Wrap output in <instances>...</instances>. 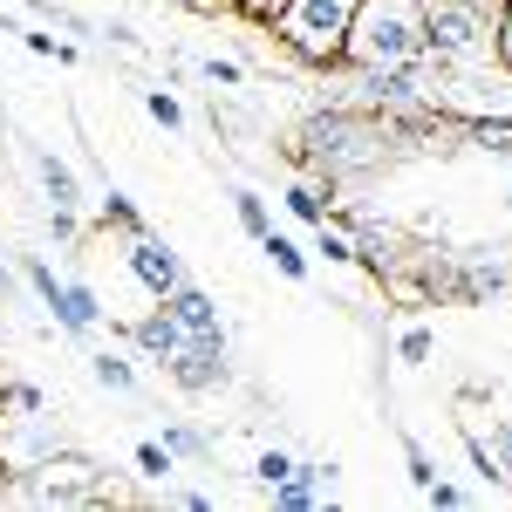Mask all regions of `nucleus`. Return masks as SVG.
<instances>
[{
    "label": "nucleus",
    "instance_id": "35",
    "mask_svg": "<svg viewBox=\"0 0 512 512\" xmlns=\"http://www.w3.org/2000/svg\"><path fill=\"white\" fill-rule=\"evenodd\" d=\"M198 7H205V14H226V7H233V0H198Z\"/></svg>",
    "mask_w": 512,
    "mask_h": 512
},
{
    "label": "nucleus",
    "instance_id": "4",
    "mask_svg": "<svg viewBox=\"0 0 512 512\" xmlns=\"http://www.w3.org/2000/svg\"><path fill=\"white\" fill-rule=\"evenodd\" d=\"M355 0H294L274 21V41L301 69H342V41H349Z\"/></svg>",
    "mask_w": 512,
    "mask_h": 512
},
{
    "label": "nucleus",
    "instance_id": "32",
    "mask_svg": "<svg viewBox=\"0 0 512 512\" xmlns=\"http://www.w3.org/2000/svg\"><path fill=\"white\" fill-rule=\"evenodd\" d=\"M424 499H431V506H465V485H451V478H431V485H424Z\"/></svg>",
    "mask_w": 512,
    "mask_h": 512
},
{
    "label": "nucleus",
    "instance_id": "17",
    "mask_svg": "<svg viewBox=\"0 0 512 512\" xmlns=\"http://www.w3.org/2000/svg\"><path fill=\"white\" fill-rule=\"evenodd\" d=\"M96 226H103V233H117V239L144 233V219H137V205H130L123 192H103V205H96Z\"/></svg>",
    "mask_w": 512,
    "mask_h": 512
},
{
    "label": "nucleus",
    "instance_id": "25",
    "mask_svg": "<svg viewBox=\"0 0 512 512\" xmlns=\"http://www.w3.org/2000/svg\"><path fill=\"white\" fill-rule=\"evenodd\" d=\"M144 110H151V123H164V130H185V103H178L171 89H144Z\"/></svg>",
    "mask_w": 512,
    "mask_h": 512
},
{
    "label": "nucleus",
    "instance_id": "9",
    "mask_svg": "<svg viewBox=\"0 0 512 512\" xmlns=\"http://www.w3.org/2000/svg\"><path fill=\"white\" fill-rule=\"evenodd\" d=\"M512 287V260L506 246L492 253V246H472V253H458V301H485V294H506Z\"/></svg>",
    "mask_w": 512,
    "mask_h": 512
},
{
    "label": "nucleus",
    "instance_id": "36",
    "mask_svg": "<svg viewBox=\"0 0 512 512\" xmlns=\"http://www.w3.org/2000/svg\"><path fill=\"white\" fill-rule=\"evenodd\" d=\"M7 383H14V376H7V362H0V396H7Z\"/></svg>",
    "mask_w": 512,
    "mask_h": 512
},
{
    "label": "nucleus",
    "instance_id": "30",
    "mask_svg": "<svg viewBox=\"0 0 512 512\" xmlns=\"http://www.w3.org/2000/svg\"><path fill=\"white\" fill-rule=\"evenodd\" d=\"M396 349H403V362H431V328H403Z\"/></svg>",
    "mask_w": 512,
    "mask_h": 512
},
{
    "label": "nucleus",
    "instance_id": "10",
    "mask_svg": "<svg viewBox=\"0 0 512 512\" xmlns=\"http://www.w3.org/2000/svg\"><path fill=\"white\" fill-rule=\"evenodd\" d=\"M164 308L178 315V328H185V342H219L226 335V321H219V301L205 294V287H178V294H164Z\"/></svg>",
    "mask_w": 512,
    "mask_h": 512
},
{
    "label": "nucleus",
    "instance_id": "18",
    "mask_svg": "<svg viewBox=\"0 0 512 512\" xmlns=\"http://www.w3.org/2000/svg\"><path fill=\"white\" fill-rule=\"evenodd\" d=\"M164 451H171V458H192V465H205V458H212V437L192 431V424H164Z\"/></svg>",
    "mask_w": 512,
    "mask_h": 512
},
{
    "label": "nucleus",
    "instance_id": "24",
    "mask_svg": "<svg viewBox=\"0 0 512 512\" xmlns=\"http://www.w3.org/2000/svg\"><path fill=\"white\" fill-rule=\"evenodd\" d=\"M0 410H7V417H41V410H48V396H41L35 383H7Z\"/></svg>",
    "mask_w": 512,
    "mask_h": 512
},
{
    "label": "nucleus",
    "instance_id": "23",
    "mask_svg": "<svg viewBox=\"0 0 512 512\" xmlns=\"http://www.w3.org/2000/svg\"><path fill=\"white\" fill-rule=\"evenodd\" d=\"M21 41H28V55H41V62H76V41H55V35H41V28H21Z\"/></svg>",
    "mask_w": 512,
    "mask_h": 512
},
{
    "label": "nucleus",
    "instance_id": "15",
    "mask_svg": "<svg viewBox=\"0 0 512 512\" xmlns=\"http://www.w3.org/2000/svg\"><path fill=\"white\" fill-rule=\"evenodd\" d=\"M280 198H287V212H294L301 226H321L328 205H335V185H328V178H301V185H287Z\"/></svg>",
    "mask_w": 512,
    "mask_h": 512
},
{
    "label": "nucleus",
    "instance_id": "5",
    "mask_svg": "<svg viewBox=\"0 0 512 512\" xmlns=\"http://www.w3.org/2000/svg\"><path fill=\"white\" fill-rule=\"evenodd\" d=\"M123 267H130V280H137L151 301H164V294L185 287V260H178L158 233H130V239H123Z\"/></svg>",
    "mask_w": 512,
    "mask_h": 512
},
{
    "label": "nucleus",
    "instance_id": "14",
    "mask_svg": "<svg viewBox=\"0 0 512 512\" xmlns=\"http://www.w3.org/2000/svg\"><path fill=\"white\" fill-rule=\"evenodd\" d=\"M89 383H96V390L130 396V390H137V362H130L123 349H89Z\"/></svg>",
    "mask_w": 512,
    "mask_h": 512
},
{
    "label": "nucleus",
    "instance_id": "2",
    "mask_svg": "<svg viewBox=\"0 0 512 512\" xmlns=\"http://www.w3.org/2000/svg\"><path fill=\"white\" fill-rule=\"evenodd\" d=\"M424 55V0H355L342 69H390Z\"/></svg>",
    "mask_w": 512,
    "mask_h": 512
},
{
    "label": "nucleus",
    "instance_id": "21",
    "mask_svg": "<svg viewBox=\"0 0 512 512\" xmlns=\"http://www.w3.org/2000/svg\"><path fill=\"white\" fill-rule=\"evenodd\" d=\"M233 212H239V226H246L253 239H260L267 226H274V212H267V198H260V192H246V185L233 192Z\"/></svg>",
    "mask_w": 512,
    "mask_h": 512
},
{
    "label": "nucleus",
    "instance_id": "19",
    "mask_svg": "<svg viewBox=\"0 0 512 512\" xmlns=\"http://www.w3.org/2000/svg\"><path fill=\"white\" fill-rule=\"evenodd\" d=\"M315 253L328 260V267H349V260H355V239L342 233L335 219H321V226H315Z\"/></svg>",
    "mask_w": 512,
    "mask_h": 512
},
{
    "label": "nucleus",
    "instance_id": "26",
    "mask_svg": "<svg viewBox=\"0 0 512 512\" xmlns=\"http://www.w3.org/2000/svg\"><path fill=\"white\" fill-rule=\"evenodd\" d=\"M287 7H294V0H233V14L246 21V28H274Z\"/></svg>",
    "mask_w": 512,
    "mask_h": 512
},
{
    "label": "nucleus",
    "instance_id": "7",
    "mask_svg": "<svg viewBox=\"0 0 512 512\" xmlns=\"http://www.w3.org/2000/svg\"><path fill=\"white\" fill-rule=\"evenodd\" d=\"M335 499V465H321V458H294V472L274 485V506L280 512H315Z\"/></svg>",
    "mask_w": 512,
    "mask_h": 512
},
{
    "label": "nucleus",
    "instance_id": "6",
    "mask_svg": "<svg viewBox=\"0 0 512 512\" xmlns=\"http://www.w3.org/2000/svg\"><path fill=\"white\" fill-rule=\"evenodd\" d=\"M164 376H171V383H178L185 396L226 390V383H233V355H226V335H219V342H185V349L164 362Z\"/></svg>",
    "mask_w": 512,
    "mask_h": 512
},
{
    "label": "nucleus",
    "instance_id": "31",
    "mask_svg": "<svg viewBox=\"0 0 512 512\" xmlns=\"http://www.w3.org/2000/svg\"><path fill=\"white\" fill-rule=\"evenodd\" d=\"M96 35H103V41H117L123 55H144V41H137V28H130V21H103Z\"/></svg>",
    "mask_w": 512,
    "mask_h": 512
},
{
    "label": "nucleus",
    "instance_id": "8",
    "mask_svg": "<svg viewBox=\"0 0 512 512\" xmlns=\"http://www.w3.org/2000/svg\"><path fill=\"white\" fill-rule=\"evenodd\" d=\"M48 321H55L62 335H76V342H89V335L103 328V294H96L89 280H62V294L48 301Z\"/></svg>",
    "mask_w": 512,
    "mask_h": 512
},
{
    "label": "nucleus",
    "instance_id": "33",
    "mask_svg": "<svg viewBox=\"0 0 512 512\" xmlns=\"http://www.w3.org/2000/svg\"><path fill=\"white\" fill-rule=\"evenodd\" d=\"M492 458H499V472L512 478V417H499V424H492Z\"/></svg>",
    "mask_w": 512,
    "mask_h": 512
},
{
    "label": "nucleus",
    "instance_id": "37",
    "mask_svg": "<svg viewBox=\"0 0 512 512\" xmlns=\"http://www.w3.org/2000/svg\"><path fill=\"white\" fill-rule=\"evenodd\" d=\"M164 7H198V0H164Z\"/></svg>",
    "mask_w": 512,
    "mask_h": 512
},
{
    "label": "nucleus",
    "instance_id": "13",
    "mask_svg": "<svg viewBox=\"0 0 512 512\" xmlns=\"http://www.w3.org/2000/svg\"><path fill=\"white\" fill-rule=\"evenodd\" d=\"M35 178H41V192H48V205H69V212H82V185H76V171L55 158V151H35Z\"/></svg>",
    "mask_w": 512,
    "mask_h": 512
},
{
    "label": "nucleus",
    "instance_id": "28",
    "mask_svg": "<svg viewBox=\"0 0 512 512\" xmlns=\"http://www.w3.org/2000/svg\"><path fill=\"white\" fill-rule=\"evenodd\" d=\"M198 76L212 82V89H239V82H246V69H239V62H226V55H205V62H198Z\"/></svg>",
    "mask_w": 512,
    "mask_h": 512
},
{
    "label": "nucleus",
    "instance_id": "3",
    "mask_svg": "<svg viewBox=\"0 0 512 512\" xmlns=\"http://www.w3.org/2000/svg\"><path fill=\"white\" fill-rule=\"evenodd\" d=\"M499 7H506V0H424V55L451 62V69L492 62Z\"/></svg>",
    "mask_w": 512,
    "mask_h": 512
},
{
    "label": "nucleus",
    "instance_id": "20",
    "mask_svg": "<svg viewBox=\"0 0 512 512\" xmlns=\"http://www.w3.org/2000/svg\"><path fill=\"white\" fill-rule=\"evenodd\" d=\"M21 280H28V287H35V301H41V308H48V301H55V294H62V274H55V267H48V260H41V253H28V260H21Z\"/></svg>",
    "mask_w": 512,
    "mask_h": 512
},
{
    "label": "nucleus",
    "instance_id": "16",
    "mask_svg": "<svg viewBox=\"0 0 512 512\" xmlns=\"http://www.w3.org/2000/svg\"><path fill=\"white\" fill-rule=\"evenodd\" d=\"M260 253L274 260L280 280H308V246H294L287 233H274V226H267V233H260Z\"/></svg>",
    "mask_w": 512,
    "mask_h": 512
},
{
    "label": "nucleus",
    "instance_id": "22",
    "mask_svg": "<svg viewBox=\"0 0 512 512\" xmlns=\"http://www.w3.org/2000/svg\"><path fill=\"white\" fill-rule=\"evenodd\" d=\"M137 472H144V478H158V485H164L171 472H178V458L164 451V437H144V444H137Z\"/></svg>",
    "mask_w": 512,
    "mask_h": 512
},
{
    "label": "nucleus",
    "instance_id": "1",
    "mask_svg": "<svg viewBox=\"0 0 512 512\" xmlns=\"http://www.w3.org/2000/svg\"><path fill=\"white\" fill-rule=\"evenodd\" d=\"M390 144H396V137L383 130V117H376V110L342 103V110L308 117V130L287 144V164L315 171V178H328V185H349V178H369L376 164L390 158Z\"/></svg>",
    "mask_w": 512,
    "mask_h": 512
},
{
    "label": "nucleus",
    "instance_id": "27",
    "mask_svg": "<svg viewBox=\"0 0 512 512\" xmlns=\"http://www.w3.org/2000/svg\"><path fill=\"white\" fill-rule=\"evenodd\" d=\"M287 472H294V458H287V451H274V444H267V451L253 458V485H267V492H274Z\"/></svg>",
    "mask_w": 512,
    "mask_h": 512
},
{
    "label": "nucleus",
    "instance_id": "12",
    "mask_svg": "<svg viewBox=\"0 0 512 512\" xmlns=\"http://www.w3.org/2000/svg\"><path fill=\"white\" fill-rule=\"evenodd\" d=\"M458 137L485 151V158H512V110H478V117H458Z\"/></svg>",
    "mask_w": 512,
    "mask_h": 512
},
{
    "label": "nucleus",
    "instance_id": "29",
    "mask_svg": "<svg viewBox=\"0 0 512 512\" xmlns=\"http://www.w3.org/2000/svg\"><path fill=\"white\" fill-rule=\"evenodd\" d=\"M403 458H410V485H417V492H424V485H431V478H437L431 451H424V444H417V437H403Z\"/></svg>",
    "mask_w": 512,
    "mask_h": 512
},
{
    "label": "nucleus",
    "instance_id": "11",
    "mask_svg": "<svg viewBox=\"0 0 512 512\" xmlns=\"http://www.w3.org/2000/svg\"><path fill=\"white\" fill-rule=\"evenodd\" d=\"M130 349L144 355V362H171V355L185 349V328H178V315H171V308H151V315H137L130 321Z\"/></svg>",
    "mask_w": 512,
    "mask_h": 512
},
{
    "label": "nucleus",
    "instance_id": "34",
    "mask_svg": "<svg viewBox=\"0 0 512 512\" xmlns=\"http://www.w3.org/2000/svg\"><path fill=\"white\" fill-rule=\"evenodd\" d=\"M0 506H14V465L0 458Z\"/></svg>",
    "mask_w": 512,
    "mask_h": 512
}]
</instances>
